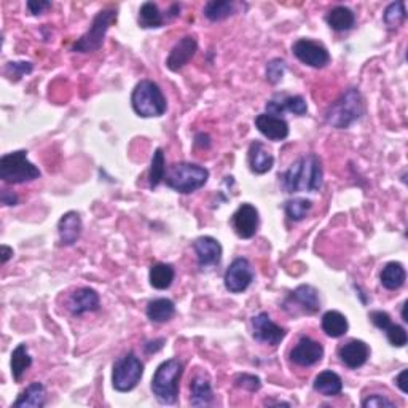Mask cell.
<instances>
[{
  "instance_id": "1",
  "label": "cell",
  "mask_w": 408,
  "mask_h": 408,
  "mask_svg": "<svg viewBox=\"0 0 408 408\" xmlns=\"http://www.w3.org/2000/svg\"><path fill=\"white\" fill-rule=\"evenodd\" d=\"M279 179H281V186L287 193L321 192L324 181L322 161L316 153L301 156L295 163L290 165L289 169L282 176H279Z\"/></svg>"
},
{
  "instance_id": "2",
  "label": "cell",
  "mask_w": 408,
  "mask_h": 408,
  "mask_svg": "<svg viewBox=\"0 0 408 408\" xmlns=\"http://www.w3.org/2000/svg\"><path fill=\"white\" fill-rule=\"evenodd\" d=\"M365 114V103L357 88H349L340 96L326 112V121L328 126L337 130H346Z\"/></svg>"
},
{
  "instance_id": "3",
  "label": "cell",
  "mask_w": 408,
  "mask_h": 408,
  "mask_svg": "<svg viewBox=\"0 0 408 408\" xmlns=\"http://www.w3.org/2000/svg\"><path fill=\"white\" fill-rule=\"evenodd\" d=\"M182 373L183 364L179 359H167L156 368L152 379V393L160 404H176Z\"/></svg>"
},
{
  "instance_id": "4",
  "label": "cell",
  "mask_w": 408,
  "mask_h": 408,
  "mask_svg": "<svg viewBox=\"0 0 408 408\" xmlns=\"http://www.w3.org/2000/svg\"><path fill=\"white\" fill-rule=\"evenodd\" d=\"M209 179V171L197 163H174L166 171V186L179 193L188 195L203 188Z\"/></svg>"
},
{
  "instance_id": "5",
  "label": "cell",
  "mask_w": 408,
  "mask_h": 408,
  "mask_svg": "<svg viewBox=\"0 0 408 408\" xmlns=\"http://www.w3.org/2000/svg\"><path fill=\"white\" fill-rule=\"evenodd\" d=\"M131 105L142 119L161 116L167 109L165 94L153 80H141L137 83L131 94Z\"/></svg>"
},
{
  "instance_id": "6",
  "label": "cell",
  "mask_w": 408,
  "mask_h": 408,
  "mask_svg": "<svg viewBox=\"0 0 408 408\" xmlns=\"http://www.w3.org/2000/svg\"><path fill=\"white\" fill-rule=\"evenodd\" d=\"M40 176V169L27 160L26 150H16L0 158V179L5 183H24Z\"/></svg>"
},
{
  "instance_id": "7",
  "label": "cell",
  "mask_w": 408,
  "mask_h": 408,
  "mask_svg": "<svg viewBox=\"0 0 408 408\" xmlns=\"http://www.w3.org/2000/svg\"><path fill=\"white\" fill-rule=\"evenodd\" d=\"M116 10L105 8L100 10L99 13L94 16V20L89 26V29L78 38V40L72 45V52L74 53H94L103 47L105 33L110 29V26L116 21Z\"/></svg>"
},
{
  "instance_id": "8",
  "label": "cell",
  "mask_w": 408,
  "mask_h": 408,
  "mask_svg": "<svg viewBox=\"0 0 408 408\" xmlns=\"http://www.w3.org/2000/svg\"><path fill=\"white\" fill-rule=\"evenodd\" d=\"M144 375L142 361L134 353H128L114 364L112 386L119 393H130L141 383Z\"/></svg>"
},
{
  "instance_id": "9",
  "label": "cell",
  "mask_w": 408,
  "mask_h": 408,
  "mask_svg": "<svg viewBox=\"0 0 408 408\" xmlns=\"http://www.w3.org/2000/svg\"><path fill=\"white\" fill-rule=\"evenodd\" d=\"M282 308L292 316L316 315L321 310L319 292L308 284H301L284 300Z\"/></svg>"
},
{
  "instance_id": "10",
  "label": "cell",
  "mask_w": 408,
  "mask_h": 408,
  "mask_svg": "<svg viewBox=\"0 0 408 408\" xmlns=\"http://www.w3.org/2000/svg\"><path fill=\"white\" fill-rule=\"evenodd\" d=\"M292 53L300 63H303L315 69H322L331 63V53L322 43L310 40V38H300L292 45Z\"/></svg>"
},
{
  "instance_id": "11",
  "label": "cell",
  "mask_w": 408,
  "mask_h": 408,
  "mask_svg": "<svg viewBox=\"0 0 408 408\" xmlns=\"http://www.w3.org/2000/svg\"><path fill=\"white\" fill-rule=\"evenodd\" d=\"M254 281V270L250 266L248 259H234L232 265L228 266L225 273V278H223V282H225V287L228 292L232 294H241L248 289Z\"/></svg>"
},
{
  "instance_id": "12",
  "label": "cell",
  "mask_w": 408,
  "mask_h": 408,
  "mask_svg": "<svg viewBox=\"0 0 408 408\" xmlns=\"http://www.w3.org/2000/svg\"><path fill=\"white\" fill-rule=\"evenodd\" d=\"M252 332L257 342L270 346H278L286 338V331L273 322L268 312H260L252 317Z\"/></svg>"
},
{
  "instance_id": "13",
  "label": "cell",
  "mask_w": 408,
  "mask_h": 408,
  "mask_svg": "<svg viewBox=\"0 0 408 408\" xmlns=\"http://www.w3.org/2000/svg\"><path fill=\"white\" fill-rule=\"evenodd\" d=\"M324 357V346L310 337H301L290 351V361L300 367H312L319 364Z\"/></svg>"
},
{
  "instance_id": "14",
  "label": "cell",
  "mask_w": 408,
  "mask_h": 408,
  "mask_svg": "<svg viewBox=\"0 0 408 408\" xmlns=\"http://www.w3.org/2000/svg\"><path fill=\"white\" fill-rule=\"evenodd\" d=\"M259 211L252 204L244 203L239 206L232 217V225L234 233L243 239H250L255 236L259 228Z\"/></svg>"
},
{
  "instance_id": "15",
  "label": "cell",
  "mask_w": 408,
  "mask_h": 408,
  "mask_svg": "<svg viewBox=\"0 0 408 408\" xmlns=\"http://www.w3.org/2000/svg\"><path fill=\"white\" fill-rule=\"evenodd\" d=\"M198 52V42L192 36H186L172 47L169 56L166 59V67L172 72H179L182 67H186L195 53Z\"/></svg>"
},
{
  "instance_id": "16",
  "label": "cell",
  "mask_w": 408,
  "mask_h": 408,
  "mask_svg": "<svg viewBox=\"0 0 408 408\" xmlns=\"http://www.w3.org/2000/svg\"><path fill=\"white\" fill-rule=\"evenodd\" d=\"M265 107H266L268 115H275V116H281L286 114V112L301 116L308 112V104H306V100L303 98L286 96V94H278V96L268 100Z\"/></svg>"
},
{
  "instance_id": "17",
  "label": "cell",
  "mask_w": 408,
  "mask_h": 408,
  "mask_svg": "<svg viewBox=\"0 0 408 408\" xmlns=\"http://www.w3.org/2000/svg\"><path fill=\"white\" fill-rule=\"evenodd\" d=\"M195 254L198 259V266L201 270L204 268L219 265L222 260V245L212 236H201L193 243Z\"/></svg>"
},
{
  "instance_id": "18",
  "label": "cell",
  "mask_w": 408,
  "mask_h": 408,
  "mask_svg": "<svg viewBox=\"0 0 408 408\" xmlns=\"http://www.w3.org/2000/svg\"><path fill=\"white\" fill-rule=\"evenodd\" d=\"M338 357L348 368H361L367 364L370 357V348L362 340H349L348 343L342 345L338 348Z\"/></svg>"
},
{
  "instance_id": "19",
  "label": "cell",
  "mask_w": 408,
  "mask_h": 408,
  "mask_svg": "<svg viewBox=\"0 0 408 408\" xmlns=\"http://www.w3.org/2000/svg\"><path fill=\"white\" fill-rule=\"evenodd\" d=\"M67 308L74 316H82L85 312H93L99 310V294L94 289L80 287L70 294Z\"/></svg>"
},
{
  "instance_id": "20",
  "label": "cell",
  "mask_w": 408,
  "mask_h": 408,
  "mask_svg": "<svg viewBox=\"0 0 408 408\" xmlns=\"http://www.w3.org/2000/svg\"><path fill=\"white\" fill-rule=\"evenodd\" d=\"M255 126L270 141H284L289 136V123L282 116L260 114L255 119Z\"/></svg>"
},
{
  "instance_id": "21",
  "label": "cell",
  "mask_w": 408,
  "mask_h": 408,
  "mask_svg": "<svg viewBox=\"0 0 408 408\" xmlns=\"http://www.w3.org/2000/svg\"><path fill=\"white\" fill-rule=\"evenodd\" d=\"M83 223L80 214L75 211L66 212L58 222V234L61 245H74L82 236Z\"/></svg>"
},
{
  "instance_id": "22",
  "label": "cell",
  "mask_w": 408,
  "mask_h": 408,
  "mask_svg": "<svg viewBox=\"0 0 408 408\" xmlns=\"http://www.w3.org/2000/svg\"><path fill=\"white\" fill-rule=\"evenodd\" d=\"M248 160L250 171L255 172V174H265V172L271 171V167L275 166V156L270 153V150L260 141H254L249 145Z\"/></svg>"
},
{
  "instance_id": "23",
  "label": "cell",
  "mask_w": 408,
  "mask_h": 408,
  "mask_svg": "<svg viewBox=\"0 0 408 408\" xmlns=\"http://www.w3.org/2000/svg\"><path fill=\"white\" fill-rule=\"evenodd\" d=\"M47 404V389L42 383L33 381L18 395L11 408H42Z\"/></svg>"
},
{
  "instance_id": "24",
  "label": "cell",
  "mask_w": 408,
  "mask_h": 408,
  "mask_svg": "<svg viewBox=\"0 0 408 408\" xmlns=\"http://www.w3.org/2000/svg\"><path fill=\"white\" fill-rule=\"evenodd\" d=\"M407 281V271L400 262H389L379 273V282L388 290H398Z\"/></svg>"
},
{
  "instance_id": "25",
  "label": "cell",
  "mask_w": 408,
  "mask_h": 408,
  "mask_svg": "<svg viewBox=\"0 0 408 408\" xmlns=\"http://www.w3.org/2000/svg\"><path fill=\"white\" fill-rule=\"evenodd\" d=\"M326 21L333 31L345 32L354 27L356 15L351 8L345 7V5H338V7H333L331 11H328L326 16Z\"/></svg>"
},
{
  "instance_id": "26",
  "label": "cell",
  "mask_w": 408,
  "mask_h": 408,
  "mask_svg": "<svg viewBox=\"0 0 408 408\" xmlns=\"http://www.w3.org/2000/svg\"><path fill=\"white\" fill-rule=\"evenodd\" d=\"M321 326H322V331L326 332L327 337H331V338L343 337L349 328V324H348V319H346V316L335 310L324 312Z\"/></svg>"
},
{
  "instance_id": "27",
  "label": "cell",
  "mask_w": 408,
  "mask_h": 408,
  "mask_svg": "<svg viewBox=\"0 0 408 408\" xmlns=\"http://www.w3.org/2000/svg\"><path fill=\"white\" fill-rule=\"evenodd\" d=\"M312 386H315L317 393L326 395V398H335V395H338L343 391V381L338 373L326 370L316 377Z\"/></svg>"
},
{
  "instance_id": "28",
  "label": "cell",
  "mask_w": 408,
  "mask_h": 408,
  "mask_svg": "<svg viewBox=\"0 0 408 408\" xmlns=\"http://www.w3.org/2000/svg\"><path fill=\"white\" fill-rule=\"evenodd\" d=\"M145 312H147V317L152 322L163 324V322L171 321L172 317H174L176 305H174V301L169 299H156L150 301Z\"/></svg>"
},
{
  "instance_id": "29",
  "label": "cell",
  "mask_w": 408,
  "mask_h": 408,
  "mask_svg": "<svg viewBox=\"0 0 408 408\" xmlns=\"http://www.w3.org/2000/svg\"><path fill=\"white\" fill-rule=\"evenodd\" d=\"M176 278L174 266L169 264H155L150 268L149 281L150 286L156 290H166L171 287L172 281Z\"/></svg>"
},
{
  "instance_id": "30",
  "label": "cell",
  "mask_w": 408,
  "mask_h": 408,
  "mask_svg": "<svg viewBox=\"0 0 408 408\" xmlns=\"http://www.w3.org/2000/svg\"><path fill=\"white\" fill-rule=\"evenodd\" d=\"M190 389H192V398H190L192 407H208L214 400V394H212V388L208 378L197 377L193 379Z\"/></svg>"
},
{
  "instance_id": "31",
  "label": "cell",
  "mask_w": 408,
  "mask_h": 408,
  "mask_svg": "<svg viewBox=\"0 0 408 408\" xmlns=\"http://www.w3.org/2000/svg\"><path fill=\"white\" fill-rule=\"evenodd\" d=\"M165 21L166 16L161 13L158 5L153 2L142 3L139 10V26L144 29H158V27H163Z\"/></svg>"
},
{
  "instance_id": "32",
  "label": "cell",
  "mask_w": 408,
  "mask_h": 408,
  "mask_svg": "<svg viewBox=\"0 0 408 408\" xmlns=\"http://www.w3.org/2000/svg\"><path fill=\"white\" fill-rule=\"evenodd\" d=\"M32 365V357L29 356V351H27V346L24 343L18 345L15 348L13 353H11V375H13L15 381L20 383L22 379V375L27 372V368Z\"/></svg>"
},
{
  "instance_id": "33",
  "label": "cell",
  "mask_w": 408,
  "mask_h": 408,
  "mask_svg": "<svg viewBox=\"0 0 408 408\" xmlns=\"http://www.w3.org/2000/svg\"><path fill=\"white\" fill-rule=\"evenodd\" d=\"M236 13V3L230 0H211L204 7V16L209 21H223Z\"/></svg>"
},
{
  "instance_id": "34",
  "label": "cell",
  "mask_w": 408,
  "mask_h": 408,
  "mask_svg": "<svg viewBox=\"0 0 408 408\" xmlns=\"http://www.w3.org/2000/svg\"><path fill=\"white\" fill-rule=\"evenodd\" d=\"M166 176V161H165V153L163 149H156L152 156V163H150V171H149V186L150 188H156L161 182L165 181Z\"/></svg>"
},
{
  "instance_id": "35",
  "label": "cell",
  "mask_w": 408,
  "mask_h": 408,
  "mask_svg": "<svg viewBox=\"0 0 408 408\" xmlns=\"http://www.w3.org/2000/svg\"><path fill=\"white\" fill-rule=\"evenodd\" d=\"M284 209H286V214L290 220L300 222L310 214V211L312 209V201L306 198H292L286 201Z\"/></svg>"
},
{
  "instance_id": "36",
  "label": "cell",
  "mask_w": 408,
  "mask_h": 408,
  "mask_svg": "<svg viewBox=\"0 0 408 408\" xmlns=\"http://www.w3.org/2000/svg\"><path fill=\"white\" fill-rule=\"evenodd\" d=\"M383 20H384V24H386L389 29H398L399 26L404 24V21L407 20L405 2L391 3L389 7L384 10Z\"/></svg>"
},
{
  "instance_id": "37",
  "label": "cell",
  "mask_w": 408,
  "mask_h": 408,
  "mask_svg": "<svg viewBox=\"0 0 408 408\" xmlns=\"http://www.w3.org/2000/svg\"><path fill=\"white\" fill-rule=\"evenodd\" d=\"M33 70V64L29 61H15V63H7L5 66V77L11 82H18L24 75H29Z\"/></svg>"
},
{
  "instance_id": "38",
  "label": "cell",
  "mask_w": 408,
  "mask_h": 408,
  "mask_svg": "<svg viewBox=\"0 0 408 408\" xmlns=\"http://www.w3.org/2000/svg\"><path fill=\"white\" fill-rule=\"evenodd\" d=\"M286 61L281 58L271 59L270 63L266 64V80L271 83V85H278L279 82L282 80L284 74H286Z\"/></svg>"
},
{
  "instance_id": "39",
  "label": "cell",
  "mask_w": 408,
  "mask_h": 408,
  "mask_svg": "<svg viewBox=\"0 0 408 408\" xmlns=\"http://www.w3.org/2000/svg\"><path fill=\"white\" fill-rule=\"evenodd\" d=\"M383 332L386 333L388 342L391 343V346H394V348H404L408 342L407 331L402 326H398V324L391 322L388 328H384Z\"/></svg>"
},
{
  "instance_id": "40",
  "label": "cell",
  "mask_w": 408,
  "mask_h": 408,
  "mask_svg": "<svg viewBox=\"0 0 408 408\" xmlns=\"http://www.w3.org/2000/svg\"><path fill=\"white\" fill-rule=\"evenodd\" d=\"M234 386L249 391V393H257L262 388V379L257 375H250V373H239L234 378Z\"/></svg>"
},
{
  "instance_id": "41",
  "label": "cell",
  "mask_w": 408,
  "mask_h": 408,
  "mask_svg": "<svg viewBox=\"0 0 408 408\" xmlns=\"http://www.w3.org/2000/svg\"><path fill=\"white\" fill-rule=\"evenodd\" d=\"M362 407L364 408H381V407L393 408V407H395V404L393 400L383 398V395L373 394V395H368V398L362 402Z\"/></svg>"
},
{
  "instance_id": "42",
  "label": "cell",
  "mask_w": 408,
  "mask_h": 408,
  "mask_svg": "<svg viewBox=\"0 0 408 408\" xmlns=\"http://www.w3.org/2000/svg\"><path fill=\"white\" fill-rule=\"evenodd\" d=\"M368 317H370V321H372V324L375 327H378L379 331H384V328H388V326L391 322V316L388 315L386 311H372L370 315H368Z\"/></svg>"
},
{
  "instance_id": "43",
  "label": "cell",
  "mask_w": 408,
  "mask_h": 408,
  "mask_svg": "<svg viewBox=\"0 0 408 408\" xmlns=\"http://www.w3.org/2000/svg\"><path fill=\"white\" fill-rule=\"evenodd\" d=\"M26 7L31 15H40L45 10L52 7V2H47V0H29L26 3Z\"/></svg>"
},
{
  "instance_id": "44",
  "label": "cell",
  "mask_w": 408,
  "mask_h": 408,
  "mask_svg": "<svg viewBox=\"0 0 408 408\" xmlns=\"http://www.w3.org/2000/svg\"><path fill=\"white\" fill-rule=\"evenodd\" d=\"M18 201V197L13 192H10V190H2V193H0V203L3 206H16Z\"/></svg>"
},
{
  "instance_id": "45",
  "label": "cell",
  "mask_w": 408,
  "mask_h": 408,
  "mask_svg": "<svg viewBox=\"0 0 408 408\" xmlns=\"http://www.w3.org/2000/svg\"><path fill=\"white\" fill-rule=\"evenodd\" d=\"M165 345V338H160V340H153V342H149L145 343V353L147 354H152V353H156V351H160L161 348H163Z\"/></svg>"
},
{
  "instance_id": "46",
  "label": "cell",
  "mask_w": 408,
  "mask_h": 408,
  "mask_svg": "<svg viewBox=\"0 0 408 408\" xmlns=\"http://www.w3.org/2000/svg\"><path fill=\"white\" fill-rule=\"evenodd\" d=\"M195 144L198 145V147H201V149H209V145H211V137L208 136V134H203V133H199V134H197V137H195Z\"/></svg>"
},
{
  "instance_id": "47",
  "label": "cell",
  "mask_w": 408,
  "mask_h": 408,
  "mask_svg": "<svg viewBox=\"0 0 408 408\" xmlns=\"http://www.w3.org/2000/svg\"><path fill=\"white\" fill-rule=\"evenodd\" d=\"M407 375H408V370H402L400 375L395 378V384H398V388L402 391V393L407 394Z\"/></svg>"
},
{
  "instance_id": "48",
  "label": "cell",
  "mask_w": 408,
  "mask_h": 408,
  "mask_svg": "<svg viewBox=\"0 0 408 408\" xmlns=\"http://www.w3.org/2000/svg\"><path fill=\"white\" fill-rule=\"evenodd\" d=\"M0 255H2V259H0V262H2V265H5L7 264V262L11 259V257H13V249L11 248H8V245H2V248H0Z\"/></svg>"
},
{
  "instance_id": "49",
  "label": "cell",
  "mask_w": 408,
  "mask_h": 408,
  "mask_svg": "<svg viewBox=\"0 0 408 408\" xmlns=\"http://www.w3.org/2000/svg\"><path fill=\"white\" fill-rule=\"evenodd\" d=\"M407 306H408V301H404V305H402V319H404V322H408Z\"/></svg>"
},
{
  "instance_id": "50",
  "label": "cell",
  "mask_w": 408,
  "mask_h": 408,
  "mask_svg": "<svg viewBox=\"0 0 408 408\" xmlns=\"http://www.w3.org/2000/svg\"><path fill=\"white\" fill-rule=\"evenodd\" d=\"M265 405H284V407H290L289 402H273V400H266Z\"/></svg>"
}]
</instances>
